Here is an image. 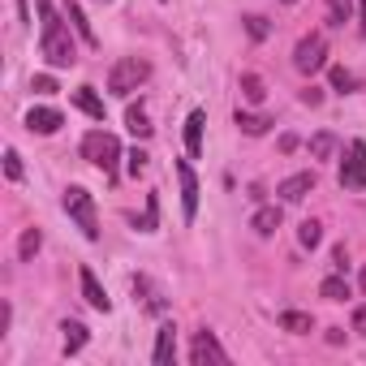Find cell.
Masks as SVG:
<instances>
[{
	"mask_svg": "<svg viewBox=\"0 0 366 366\" xmlns=\"http://www.w3.org/2000/svg\"><path fill=\"white\" fill-rule=\"evenodd\" d=\"M39 22H44V35H39V52H44V61H48L52 69H69V65L78 61V48H74L65 22H61L52 9H44Z\"/></svg>",
	"mask_w": 366,
	"mask_h": 366,
	"instance_id": "cell-1",
	"label": "cell"
},
{
	"mask_svg": "<svg viewBox=\"0 0 366 366\" xmlns=\"http://www.w3.org/2000/svg\"><path fill=\"white\" fill-rule=\"evenodd\" d=\"M147 78H151V65H147V61H138V56H121V61L112 65V74H108V91L125 99V95H134Z\"/></svg>",
	"mask_w": 366,
	"mask_h": 366,
	"instance_id": "cell-2",
	"label": "cell"
},
{
	"mask_svg": "<svg viewBox=\"0 0 366 366\" xmlns=\"http://www.w3.org/2000/svg\"><path fill=\"white\" fill-rule=\"evenodd\" d=\"M82 155L99 168V172H108V177H117V159H121V142L112 138V134H104V129H91L86 138H82Z\"/></svg>",
	"mask_w": 366,
	"mask_h": 366,
	"instance_id": "cell-3",
	"label": "cell"
},
{
	"mask_svg": "<svg viewBox=\"0 0 366 366\" xmlns=\"http://www.w3.org/2000/svg\"><path fill=\"white\" fill-rule=\"evenodd\" d=\"M65 212L78 220V229H82V237L86 242H95L99 237V220H95V199L82 190V186H69L65 190Z\"/></svg>",
	"mask_w": 366,
	"mask_h": 366,
	"instance_id": "cell-4",
	"label": "cell"
},
{
	"mask_svg": "<svg viewBox=\"0 0 366 366\" xmlns=\"http://www.w3.org/2000/svg\"><path fill=\"white\" fill-rule=\"evenodd\" d=\"M327 65V39L323 35H306L297 48H293V69L297 74H315Z\"/></svg>",
	"mask_w": 366,
	"mask_h": 366,
	"instance_id": "cell-5",
	"label": "cell"
},
{
	"mask_svg": "<svg viewBox=\"0 0 366 366\" xmlns=\"http://www.w3.org/2000/svg\"><path fill=\"white\" fill-rule=\"evenodd\" d=\"M340 186L345 190H366V142H349L345 164H340Z\"/></svg>",
	"mask_w": 366,
	"mask_h": 366,
	"instance_id": "cell-6",
	"label": "cell"
},
{
	"mask_svg": "<svg viewBox=\"0 0 366 366\" xmlns=\"http://www.w3.org/2000/svg\"><path fill=\"white\" fill-rule=\"evenodd\" d=\"M190 362H194V366H207V362L224 366V362H229V353L220 349V340H216L212 332H199V336H194V345H190Z\"/></svg>",
	"mask_w": 366,
	"mask_h": 366,
	"instance_id": "cell-7",
	"label": "cell"
},
{
	"mask_svg": "<svg viewBox=\"0 0 366 366\" xmlns=\"http://www.w3.org/2000/svg\"><path fill=\"white\" fill-rule=\"evenodd\" d=\"M177 177H181V207H186V220H194L199 216V177L186 159L177 164Z\"/></svg>",
	"mask_w": 366,
	"mask_h": 366,
	"instance_id": "cell-8",
	"label": "cell"
},
{
	"mask_svg": "<svg viewBox=\"0 0 366 366\" xmlns=\"http://www.w3.org/2000/svg\"><path fill=\"white\" fill-rule=\"evenodd\" d=\"M310 190H315V172H293V177H285L280 186H276V194H280L285 203H302Z\"/></svg>",
	"mask_w": 366,
	"mask_h": 366,
	"instance_id": "cell-9",
	"label": "cell"
},
{
	"mask_svg": "<svg viewBox=\"0 0 366 366\" xmlns=\"http://www.w3.org/2000/svg\"><path fill=\"white\" fill-rule=\"evenodd\" d=\"M78 280H82V297H86V302H91L99 315H108V310H112V302H108L104 285L95 280V272H91V267H82V272H78Z\"/></svg>",
	"mask_w": 366,
	"mask_h": 366,
	"instance_id": "cell-10",
	"label": "cell"
},
{
	"mask_svg": "<svg viewBox=\"0 0 366 366\" xmlns=\"http://www.w3.org/2000/svg\"><path fill=\"white\" fill-rule=\"evenodd\" d=\"M61 125H65V117L56 108H31V117H26V129L31 134H56Z\"/></svg>",
	"mask_w": 366,
	"mask_h": 366,
	"instance_id": "cell-11",
	"label": "cell"
},
{
	"mask_svg": "<svg viewBox=\"0 0 366 366\" xmlns=\"http://www.w3.org/2000/svg\"><path fill=\"white\" fill-rule=\"evenodd\" d=\"M203 125H207V112L194 108V112L186 117V151H190V155H203Z\"/></svg>",
	"mask_w": 366,
	"mask_h": 366,
	"instance_id": "cell-12",
	"label": "cell"
},
{
	"mask_svg": "<svg viewBox=\"0 0 366 366\" xmlns=\"http://www.w3.org/2000/svg\"><path fill=\"white\" fill-rule=\"evenodd\" d=\"M142 297V306L151 310V315H164V293L147 280V276H134V302Z\"/></svg>",
	"mask_w": 366,
	"mask_h": 366,
	"instance_id": "cell-13",
	"label": "cell"
},
{
	"mask_svg": "<svg viewBox=\"0 0 366 366\" xmlns=\"http://www.w3.org/2000/svg\"><path fill=\"white\" fill-rule=\"evenodd\" d=\"M172 353H177V327H172V323H164V327L155 332V353H151V357H155V366H168V362H172Z\"/></svg>",
	"mask_w": 366,
	"mask_h": 366,
	"instance_id": "cell-14",
	"label": "cell"
},
{
	"mask_svg": "<svg viewBox=\"0 0 366 366\" xmlns=\"http://www.w3.org/2000/svg\"><path fill=\"white\" fill-rule=\"evenodd\" d=\"M65 18L74 22V31L82 35V44H86V48H95V44H99V39H95V31H91V22H86V14L78 9V0H65Z\"/></svg>",
	"mask_w": 366,
	"mask_h": 366,
	"instance_id": "cell-15",
	"label": "cell"
},
{
	"mask_svg": "<svg viewBox=\"0 0 366 366\" xmlns=\"http://www.w3.org/2000/svg\"><path fill=\"white\" fill-rule=\"evenodd\" d=\"M74 104L86 112V117H95V121H104V99L95 95V86H78L74 91Z\"/></svg>",
	"mask_w": 366,
	"mask_h": 366,
	"instance_id": "cell-16",
	"label": "cell"
},
{
	"mask_svg": "<svg viewBox=\"0 0 366 366\" xmlns=\"http://www.w3.org/2000/svg\"><path fill=\"white\" fill-rule=\"evenodd\" d=\"M233 121H237V129H242V134H250V138H263V134L272 129V121H267V117H259V112H242V108H237V117H233Z\"/></svg>",
	"mask_w": 366,
	"mask_h": 366,
	"instance_id": "cell-17",
	"label": "cell"
},
{
	"mask_svg": "<svg viewBox=\"0 0 366 366\" xmlns=\"http://www.w3.org/2000/svg\"><path fill=\"white\" fill-rule=\"evenodd\" d=\"M250 224H254V233H259V237H272V233L280 229V207H259Z\"/></svg>",
	"mask_w": 366,
	"mask_h": 366,
	"instance_id": "cell-18",
	"label": "cell"
},
{
	"mask_svg": "<svg viewBox=\"0 0 366 366\" xmlns=\"http://www.w3.org/2000/svg\"><path fill=\"white\" fill-rule=\"evenodd\" d=\"M125 125H129V134L134 138H151V121H147V112H142V104H129V112H125Z\"/></svg>",
	"mask_w": 366,
	"mask_h": 366,
	"instance_id": "cell-19",
	"label": "cell"
},
{
	"mask_svg": "<svg viewBox=\"0 0 366 366\" xmlns=\"http://www.w3.org/2000/svg\"><path fill=\"white\" fill-rule=\"evenodd\" d=\"M242 95H246V104H263L267 99V82L259 74H242Z\"/></svg>",
	"mask_w": 366,
	"mask_h": 366,
	"instance_id": "cell-20",
	"label": "cell"
},
{
	"mask_svg": "<svg viewBox=\"0 0 366 366\" xmlns=\"http://www.w3.org/2000/svg\"><path fill=\"white\" fill-rule=\"evenodd\" d=\"M280 327H285V332H293V336H306V332L315 327V319H310V315H302V310H285V315H280Z\"/></svg>",
	"mask_w": 366,
	"mask_h": 366,
	"instance_id": "cell-21",
	"label": "cell"
},
{
	"mask_svg": "<svg viewBox=\"0 0 366 366\" xmlns=\"http://www.w3.org/2000/svg\"><path fill=\"white\" fill-rule=\"evenodd\" d=\"M39 246H44V233H39V229H26V233H22V242H18V259H22V263H31V259L39 254Z\"/></svg>",
	"mask_w": 366,
	"mask_h": 366,
	"instance_id": "cell-22",
	"label": "cell"
},
{
	"mask_svg": "<svg viewBox=\"0 0 366 366\" xmlns=\"http://www.w3.org/2000/svg\"><path fill=\"white\" fill-rule=\"evenodd\" d=\"M319 297H327V302H345V297H349V280H345V276H327V280L319 285Z\"/></svg>",
	"mask_w": 366,
	"mask_h": 366,
	"instance_id": "cell-23",
	"label": "cell"
},
{
	"mask_svg": "<svg viewBox=\"0 0 366 366\" xmlns=\"http://www.w3.org/2000/svg\"><path fill=\"white\" fill-rule=\"evenodd\" d=\"M61 332H65V353H78V349L86 345V327H82V323L65 319V323H61Z\"/></svg>",
	"mask_w": 366,
	"mask_h": 366,
	"instance_id": "cell-24",
	"label": "cell"
},
{
	"mask_svg": "<svg viewBox=\"0 0 366 366\" xmlns=\"http://www.w3.org/2000/svg\"><path fill=\"white\" fill-rule=\"evenodd\" d=\"M310 155H315V159H332V155H336V134H327V129L315 134V138H310Z\"/></svg>",
	"mask_w": 366,
	"mask_h": 366,
	"instance_id": "cell-25",
	"label": "cell"
},
{
	"mask_svg": "<svg viewBox=\"0 0 366 366\" xmlns=\"http://www.w3.org/2000/svg\"><path fill=\"white\" fill-rule=\"evenodd\" d=\"M297 242H302L306 250H315V246L323 242V224H319V220H302V229H297Z\"/></svg>",
	"mask_w": 366,
	"mask_h": 366,
	"instance_id": "cell-26",
	"label": "cell"
},
{
	"mask_svg": "<svg viewBox=\"0 0 366 366\" xmlns=\"http://www.w3.org/2000/svg\"><path fill=\"white\" fill-rule=\"evenodd\" d=\"M349 9H353V0H327V26H345Z\"/></svg>",
	"mask_w": 366,
	"mask_h": 366,
	"instance_id": "cell-27",
	"label": "cell"
},
{
	"mask_svg": "<svg viewBox=\"0 0 366 366\" xmlns=\"http://www.w3.org/2000/svg\"><path fill=\"white\" fill-rule=\"evenodd\" d=\"M332 91H340V95H349V91H357V78L345 69V65H336L332 69Z\"/></svg>",
	"mask_w": 366,
	"mask_h": 366,
	"instance_id": "cell-28",
	"label": "cell"
},
{
	"mask_svg": "<svg viewBox=\"0 0 366 366\" xmlns=\"http://www.w3.org/2000/svg\"><path fill=\"white\" fill-rule=\"evenodd\" d=\"M155 224H159V199H155V194H147V212H142L138 229H142V233H155Z\"/></svg>",
	"mask_w": 366,
	"mask_h": 366,
	"instance_id": "cell-29",
	"label": "cell"
},
{
	"mask_svg": "<svg viewBox=\"0 0 366 366\" xmlns=\"http://www.w3.org/2000/svg\"><path fill=\"white\" fill-rule=\"evenodd\" d=\"M246 35H250L254 44H259V39H267V35H272V26H267V18H259V14H250V18H246Z\"/></svg>",
	"mask_w": 366,
	"mask_h": 366,
	"instance_id": "cell-30",
	"label": "cell"
},
{
	"mask_svg": "<svg viewBox=\"0 0 366 366\" xmlns=\"http://www.w3.org/2000/svg\"><path fill=\"white\" fill-rule=\"evenodd\" d=\"M5 177H9V181H22V155H18L14 147L5 151Z\"/></svg>",
	"mask_w": 366,
	"mask_h": 366,
	"instance_id": "cell-31",
	"label": "cell"
},
{
	"mask_svg": "<svg viewBox=\"0 0 366 366\" xmlns=\"http://www.w3.org/2000/svg\"><path fill=\"white\" fill-rule=\"evenodd\" d=\"M31 91H35V95H56V78H52V74H39V78L31 82Z\"/></svg>",
	"mask_w": 366,
	"mask_h": 366,
	"instance_id": "cell-32",
	"label": "cell"
},
{
	"mask_svg": "<svg viewBox=\"0 0 366 366\" xmlns=\"http://www.w3.org/2000/svg\"><path fill=\"white\" fill-rule=\"evenodd\" d=\"M125 159H129V164H125V168H129V172H134V177H138V172H147V159H151V155H147V151H138V147H134V151H129V155H125Z\"/></svg>",
	"mask_w": 366,
	"mask_h": 366,
	"instance_id": "cell-33",
	"label": "cell"
},
{
	"mask_svg": "<svg viewBox=\"0 0 366 366\" xmlns=\"http://www.w3.org/2000/svg\"><path fill=\"white\" fill-rule=\"evenodd\" d=\"M302 104H310V108L323 104V91H319V86H306V91H302Z\"/></svg>",
	"mask_w": 366,
	"mask_h": 366,
	"instance_id": "cell-34",
	"label": "cell"
},
{
	"mask_svg": "<svg viewBox=\"0 0 366 366\" xmlns=\"http://www.w3.org/2000/svg\"><path fill=\"white\" fill-rule=\"evenodd\" d=\"M353 332H357V336H366V306H357V310H353Z\"/></svg>",
	"mask_w": 366,
	"mask_h": 366,
	"instance_id": "cell-35",
	"label": "cell"
},
{
	"mask_svg": "<svg viewBox=\"0 0 366 366\" xmlns=\"http://www.w3.org/2000/svg\"><path fill=\"white\" fill-rule=\"evenodd\" d=\"M345 263H349V254H345V246H336V250H332V267L345 272Z\"/></svg>",
	"mask_w": 366,
	"mask_h": 366,
	"instance_id": "cell-36",
	"label": "cell"
},
{
	"mask_svg": "<svg viewBox=\"0 0 366 366\" xmlns=\"http://www.w3.org/2000/svg\"><path fill=\"white\" fill-rule=\"evenodd\" d=\"M280 151H297V134H285L280 138Z\"/></svg>",
	"mask_w": 366,
	"mask_h": 366,
	"instance_id": "cell-37",
	"label": "cell"
},
{
	"mask_svg": "<svg viewBox=\"0 0 366 366\" xmlns=\"http://www.w3.org/2000/svg\"><path fill=\"white\" fill-rule=\"evenodd\" d=\"M35 5H39V14H44V9H52V0H35Z\"/></svg>",
	"mask_w": 366,
	"mask_h": 366,
	"instance_id": "cell-38",
	"label": "cell"
},
{
	"mask_svg": "<svg viewBox=\"0 0 366 366\" xmlns=\"http://www.w3.org/2000/svg\"><path fill=\"white\" fill-rule=\"evenodd\" d=\"M362 31H366V0H362Z\"/></svg>",
	"mask_w": 366,
	"mask_h": 366,
	"instance_id": "cell-39",
	"label": "cell"
},
{
	"mask_svg": "<svg viewBox=\"0 0 366 366\" xmlns=\"http://www.w3.org/2000/svg\"><path fill=\"white\" fill-rule=\"evenodd\" d=\"M362 293H366V267H362Z\"/></svg>",
	"mask_w": 366,
	"mask_h": 366,
	"instance_id": "cell-40",
	"label": "cell"
},
{
	"mask_svg": "<svg viewBox=\"0 0 366 366\" xmlns=\"http://www.w3.org/2000/svg\"><path fill=\"white\" fill-rule=\"evenodd\" d=\"M285 5H297V0H285Z\"/></svg>",
	"mask_w": 366,
	"mask_h": 366,
	"instance_id": "cell-41",
	"label": "cell"
}]
</instances>
